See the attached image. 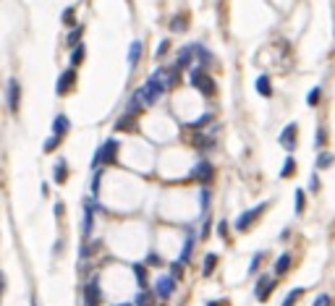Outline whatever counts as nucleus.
Returning a JSON list of instances; mask_svg holds the SVG:
<instances>
[{"label": "nucleus", "mask_w": 335, "mask_h": 306, "mask_svg": "<svg viewBox=\"0 0 335 306\" xmlns=\"http://www.w3.org/2000/svg\"><path fill=\"white\" fill-rule=\"evenodd\" d=\"M173 291H175V277H173V275L157 277V285H155L157 299H168V296H173Z\"/></svg>", "instance_id": "nucleus-7"}, {"label": "nucleus", "mask_w": 335, "mask_h": 306, "mask_svg": "<svg viewBox=\"0 0 335 306\" xmlns=\"http://www.w3.org/2000/svg\"><path fill=\"white\" fill-rule=\"evenodd\" d=\"M296 173V162H293V157H288V160L283 162V170H280V178H291V175Z\"/></svg>", "instance_id": "nucleus-25"}, {"label": "nucleus", "mask_w": 335, "mask_h": 306, "mask_svg": "<svg viewBox=\"0 0 335 306\" xmlns=\"http://www.w3.org/2000/svg\"><path fill=\"white\" fill-rule=\"evenodd\" d=\"M32 306H37V304H32Z\"/></svg>", "instance_id": "nucleus-48"}, {"label": "nucleus", "mask_w": 335, "mask_h": 306, "mask_svg": "<svg viewBox=\"0 0 335 306\" xmlns=\"http://www.w3.org/2000/svg\"><path fill=\"white\" fill-rule=\"evenodd\" d=\"M134 275H136V283H139V288H147V270H144V264H134Z\"/></svg>", "instance_id": "nucleus-21"}, {"label": "nucleus", "mask_w": 335, "mask_h": 306, "mask_svg": "<svg viewBox=\"0 0 335 306\" xmlns=\"http://www.w3.org/2000/svg\"><path fill=\"white\" fill-rule=\"evenodd\" d=\"M73 13H76L73 8H66V11H63V21L71 24V26H76V24H73Z\"/></svg>", "instance_id": "nucleus-36"}, {"label": "nucleus", "mask_w": 335, "mask_h": 306, "mask_svg": "<svg viewBox=\"0 0 335 306\" xmlns=\"http://www.w3.org/2000/svg\"><path fill=\"white\" fill-rule=\"evenodd\" d=\"M66 178H68V165L58 162V165H55V173H53V181L55 183H66Z\"/></svg>", "instance_id": "nucleus-18"}, {"label": "nucleus", "mask_w": 335, "mask_h": 306, "mask_svg": "<svg viewBox=\"0 0 335 306\" xmlns=\"http://www.w3.org/2000/svg\"><path fill=\"white\" fill-rule=\"evenodd\" d=\"M168 48H170V45H168V40H163V42H160V48H157V58H163Z\"/></svg>", "instance_id": "nucleus-40"}, {"label": "nucleus", "mask_w": 335, "mask_h": 306, "mask_svg": "<svg viewBox=\"0 0 335 306\" xmlns=\"http://www.w3.org/2000/svg\"><path fill=\"white\" fill-rule=\"evenodd\" d=\"M275 285H278V280L273 275H262V277H259V283H257V288H254V299L257 301H267V293L273 291Z\"/></svg>", "instance_id": "nucleus-6"}, {"label": "nucleus", "mask_w": 335, "mask_h": 306, "mask_svg": "<svg viewBox=\"0 0 335 306\" xmlns=\"http://www.w3.org/2000/svg\"><path fill=\"white\" fill-rule=\"evenodd\" d=\"M325 139H328V136H325V128H320V134H317V144H320V147L325 144Z\"/></svg>", "instance_id": "nucleus-44"}, {"label": "nucleus", "mask_w": 335, "mask_h": 306, "mask_svg": "<svg viewBox=\"0 0 335 306\" xmlns=\"http://www.w3.org/2000/svg\"><path fill=\"white\" fill-rule=\"evenodd\" d=\"M81 233H84V238H89V233H92V204L87 202V209H84V222H81Z\"/></svg>", "instance_id": "nucleus-16"}, {"label": "nucleus", "mask_w": 335, "mask_h": 306, "mask_svg": "<svg viewBox=\"0 0 335 306\" xmlns=\"http://www.w3.org/2000/svg\"><path fill=\"white\" fill-rule=\"evenodd\" d=\"M181 272H183V264H181V262H173V264H170V275L175 277V280H178Z\"/></svg>", "instance_id": "nucleus-34"}, {"label": "nucleus", "mask_w": 335, "mask_h": 306, "mask_svg": "<svg viewBox=\"0 0 335 306\" xmlns=\"http://www.w3.org/2000/svg\"><path fill=\"white\" fill-rule=\"evenodd\" d=\"M68 128H71V120L66 115H58V118L53 120V136L55 139H63V136L68 134Z\"/></svg>", "instance_id": "nucleus-14"}, {"label": "nucleus", "mask_w": 335, "mask_h": 306, "mask_svg": "<svg viewBox=\"0 0 335 306\" xmlns=\"http://www.w3.org/2000/svg\"><path fill=\"white\" fill-rule=\"evenodd\" d=\"M194 55H197V45H186V48L178 52V63H175V66H178V68H189L191 60H194Z\"/></svg>", "instance_id": "nucleus-13"}, {"label": "nucleus", "mask_w": 335, "mask_h": 306, "mask_svg": "<svg viewBox=\"0 0 335 306\" xmlns=\"http://www.w3.org/2000/svg\"><path fill=\"white\" fill-rule=\"evenodd\" d=\"M120 306H131V304H120Z\"/></svg>", "instance_id": "nucleus-47"}, {"label": "nucleus", "mask_w": 335, "mask_h": 306, "mask_svg": "<svg viewBox=\"0 0 335 306\" xmlns=\"http://www.w3.org/2000/svg\"><path fill=\"white\" fill-rule=\"evenodd\" d=\"M333 160H335V154H333V152H328V154H320L317 168H328V165H333Z\"/></svg>", "instance_id": "nucleus-30"}, {"label": "nucleus", "mask_w": 335, "mask_h": 306, "mask_svg": "<svg viewBox=\"0 0 335 306\" xmlns=\"http://www.w3.org/2000/svg\"><path fill=\"white\" fill-rule=\"evenodd\" d=\"M215 267H218V254H207L204 256V277H210Z\"/></svg>", "instance_id": "nucleus-23"}, {"label": "nucleus", "mask_w": 335, "mask_h": 306, "mask_svg": "<svg viewBox=\"0 0 335 306\" xmlns=\"http://www.w3.org/2000/svg\"><path fill=\"white\" fill-rule=\"evenodd\" d=\"M320 95H322L320 87H314V89L309 92V95H306V102H309V105H317V102H320Z\"/></svg>", "instance_id": "nucleus-31"}, {"label": "nucleus", "mask_w": 335, "mask_h": 306, "mask_svg": "<svg viewBox=\"0 0 335 306\" xmlns=\"http://www.w3.org/2000/svg\"><path fill=\"white\" fill-rule=\"evenodd\" d=\"M63 212H66V207H63V204H55V215H58V217H60V215H63Z\"/></svg>", "instance_id": "nucleus-45"}, {"label": "nucleus", "mask_w": 335, "mask_h": 306, "mask_svg": "<svg viewBox=\"0 0 335 306\" xmlns=\"http://www.w3.org/2000/svg\"><path fill=\"white\" fill-rule=\"evenodd\" d=\"M207 204H210V191L204 189L202 191V212H207Z\"/></svg>", "instance_id": "nucleus-39"}, {"label": "nucleus", "mask_w": 335, "mask_h": 306, "mask_svg": "<svg viewBox=\"0 0 335 306\" xmlns=\"http://www.w3.org/2000/svg\"><path fill=\"white\" fill-rule=\"evenodd\" d=\"M309 189H312V191H317V189H320V178H317V175H312V181H309Z\"/></svg>", "instance_id": "nucleus-43"}, {"label": "nucleus", "mask_w": 335, "mask_h": 306, "mask_svg": "<svg viewBox=\"0 0 335 306\" xmlns=\"http://www.w3.org/2000/svg\"><path fill=\"white\" fill-rule=\"evenodd\" d=\"M178 66H170V68H157L155 73H152V79L157 81V84L163 87V92H168L170 87H175L178 84Z\"/></svg>", "instance_id": "nucleus-4"}, {"label": "nucleus", "mask_w": 335, "mask_h": 306, "mask_svg": "<svg viewBox=\"0 0 335 306\" xmlns=\"http://www.w3.org/2000/svg\"><path fill=\"white\" fill-rule=\"evenodd\" d=\"M262 256H265V254H254V259H251V267H249V272H257V267H259V262H262Z\"/></svg>", "instance_id": "nucleus-38"}, {"label": "nucleus", "mask_w": 335, "mask_h": 306, "mask_svg": "<svg viewBox=\"0 0 335 306\" xmlns=\"http://www.w3.org/2000/svg\"><path fill=\"white\" fill-rule=\"evenodd\" d=\"M333 304H335V299H333V296L322 293V296H317V299H314V304H312V306H333Z\"/></svg>", "instance_id": "nucleus-29"}, {"label": "nucleus", "mask_w": 335, "mask_h": 306, "mask_svg": "<svg viewBox=\"0 0 335 306\" xmlns=\"http://www.w3.org/2000/svg\"><path fill=\"white\" fill-rule=\"evenodd\" d=\"M183 24H186V18H183V16H178V18H173V32H183V29H186V26H183Z\"/></svg>", "instance_id": "nucleus-35"}, {"label": "nucleus", "mask_w": 335, "mask_h": 306, "mask_svg": "<svg viewBox=\"0 0 335 306\" xmlns=\"http://www.w3.org/2000/svg\"><path fill=\"white\" fill-rule=\"evenodd\" d=\"M218 233H220L223 238H225V236H228V222H225V220H223V222H220V225H218Z\"/></svg>", "instance_id": "nucleus-42"}, {"label": "nucleus", "mask_w": 335, "mask_h": 306, "mask_svg": "<svg viewBox=\"0 0 335 306\" xmlns=\"http://www.w3.org/2000/svg\"><path fill=\"white\" fill-rule=\"evenodd\" d=\"M301 212H304V191L299 189L296 191V215H301Z\"/></svg>", "instance_id": "nucleus-32"}, {"label": "nucleus", "mask_w": 335, "mask_h": 306, "mask_svg": "<svg viewBox=\"0 0 335 306\" xmlns=\"http://www.w3.org/2000/svg\"><path fill=\"white\" fill-rule=\"evenodd\" d=\"M139 55H142V42H131V48H128V66H136Z\"/></svg>", "instance_id": "nucleus-19"}, {"label": "nucleus", "mask_w": 335, "mask_h": 306, "mask_svg": "<svg viewBox=\"0 0 335 306\" xmlns=\"http://www.w3.org/2000/svg\"><path fill=\"white\" fill-rule=\"evenodd\" d=\"M296 131H299V126H296V123H288V126L283 128V134H280V144L285 147L288 152L296 150V136H299Z\"/></svg>", "instance_id": "nucleus-10"}, {"label": "nucleus", "mask_w": 335, "mask_h": 306, "mask_svg": "<svg viewBox=\"0 0 335 306\" xmlns=\"http://www.w3.org/2000/svg\"><path fill=\"white\" fill-rule=\"evenodd\" d=\"M189 84L191 87H197L202 95H215V81H212L207 73L202 71V66H197V68H191V73H189Z\"/></svg>", "instance_id": "nucleus-3"}, {"label": "nucleus", "mask_w": 335, "mask_h": 306, "mask_svg": "<svg viewBox=\"0 0 335 306\" xmlns=\"http://www.w3.org/2000/svg\"><path fill=\"white\" fill-rule=\"evenodd\" d=\"M73 84H76V71H73V68H66V71L60 73L55 92H58V95H68V92L73 89Z\"/></svg>", "instance_id": "nucleus-8"}, {"label": "nucleus", "mask_w": 335, "mask_h": 306, "mask_svg": "<svg viewBox=\"0 0 335 306\" xmlns=\"http://www.w3.org/2000/svg\"><path fill=\"white\" fill-rule=\"evenodd\" d=\"M134 115L136 113H131V110H128V115H123L118 120V126H115V131H123V128H134L136 126V120H134Z\"/></svg>", "instance_id": "nucleus-20"}, {"label": "nucleus", "mask_w": 335, "mask_h": 306, "mask_svg": "<svg viewBox=\"0 0 335 306\" xmlns=\"http://www.w3.org/2000/svg\"><path fill=\"white\" fill-rule=\"evenodd\" d=\"M207 306H228V304H225V301H210Z\"/></svg>", "instance_id": "nucleus-46"}, {"label": "nucleus", "mask_w": 335, "mask_h": 306, "mask_svg": "<svg viewBox=\"0 0 335 306\" xmlns=\"http://www.w3.org/2000/svg\"><path fill=\"white\" fill-rule=\"evenodd\" d=\"M152 304H155V299H152L150 291H139V296H136V306H152Z\"/></svg>", "instance_id": "nucleus-27"}, {"label": "nucleus", "mask_w": 335, "mask_h": 306, "mask_svg": "<svg viewBox=\"0 0 335 306\" xmlns=\"http://www.w3.org/2000/svg\"><path fill=\"white\" fill-rule=\"evenodd\" d=\"M58 142L60 139H55V136H50L48 142H45V152H50V150H55V147H58Z\"/></svg>", "instance_id": "nucleus-37"}, {"label": "nucleus", "mask_w": 335, "mask_h": 306, "mask_svg": "<svg viewBox=\"0 0 335 306\" xmlns=\"http://www.w3.org/2000/svg\"><path fill=\"white\" fill-rule=\"evenodd\" d=\"M147 262H150L152 267H160V264H163V259L157 256V254H150V259H147Z\"/></svg>", "instance_id": "nucleus-41"}, {"label": "nucleus", "mask_w": 335, "mask_h": 306, "mask_svg": "<svg viewBox=\"0 0 335 306\" xmlns=\"http://www.w3.org/2000/svg\"><path fill=\"white\" fill-rule=\"evenodd\" d=\"M84 55H87V50H84V45H79V48L71 52V66H79V63L84 60Z\"/></svg>", "instance_id": "nucleus-28"}, {"label": "nucleus", "mask_w": 335, "mask_h": 306, "mask_svg": "<svg viewBox=\"0 0 335 306\" xmlns=\"http://www.w3.org/2000/svg\"><path fill=\"white\" fill-rule=\"evenodd\" d=\"M257 92H259L262 97H270V95H273V89H270V79H267V76H259V79H257Z\"/></svg>", "instance_id": "nucleus-22"}, {"label": "nucleus", "mask_w": 335, "mask_h": 306, "mask_svg": "<svg viewBox=\"0 0 335 306\" xmlns=\"http://www.w3.org/2000/svg\"><path fill=\"white\" fill-rule=\"evenodd\" d=\"M191 254H194V233L189 230V236H186V244H183V249H181V259H178V262H181V264H189V262H191Z\"/></svg>", "instance_id": "nucleus-15"}, {"label": "nucleus", "mask_w": 335, "mask_h": 306, "mask_svg": "<svg viewBox=\"0 0 335 306\" xmlns=\"http://www.w3.org/2000/svg\"><path fill=\"white\" fill-rule=\"evenodd\" d=\"M84 299H87V306H97L100 304V280L97 277H92V280L87 283V288H84Z\"/></svg>", "instance_id": "nucleus-11"}, {"label": "nucleus", "mask_w": 335, "mask_h": 306, "mask_svg": "<svg viewBox=\"0 0 335 306\" xmlns=\"http://www.w3.org/2000/svg\"><path fill=\"white\" fill-rule=\"evenodd\" d=\"M267 209V202H262V204H257V207L254 209H246L244 212V215H241L238 220H236V228L238 230H249V225H251V222H254L259 215H262V212Z\"/></svg>", "instance_id": "nucleus-5"}, {"label": "nucleus", "mask_w": 335, "mask_h": 306, "mask_svg": "<svg viewBox=\"0 0 335 306\" xmlns=\"http://www.w3.org/2000/svg\"><path fill=\"white\" fill-rule=\"evenodd\" d=\"M212 173H215V168H212L207 160L197 162V165H194V170H191V175H194L199 183H210V181H212Z\"/></svg>", "instance_id": "nucleus-9"}, {"label": "nucleus", "mask_w": 335, "mask_h": 306, "mask_svg": "<svg viewBox=\"0 0 335 306\" xmlns=\"http://www.w3.org/2000/svg\"><path fill=\"white\" fill-rule=\"evenodd\" d=\"M100 178H102V170H95V178H92V194H95V197L100 191Z\"/></svg>", "instance_id": "nucleus-33"}, {"label": "nucleus", "mask_w": 335, "mask_h": 306, "mask_svg": "<svg viewBox=\"0 0 335 306\" xmlns=\"http://www.w3.org/2000/svg\"><path fill=\"white\" fill-rule=\"evenodd\" d=\"M115 157H118V142H115V139H108V142L97 150L95 162H92V165H95V170H97L100 165H113Z\"/></svg>", "instance_id": "nucleus-2"}, {"label": "nucleus", "mask_w": 335, "mask_h": 306, "mask_svg": "<svg viewBox=\"0 0 335 306\" xmlns=\"http://www.w3.org/2000/svg\"><path fill=\"white\" fill-rule=\"evenodd\" d=\"M160 95H163V87L157 84V81L150 76L144 81L142 87H139L136 92H134V100H131V113H142V110H147V107H152L157 100H160Z\"/></svg>", "instance_id": "nucleus-1"}, {"label": "nucleus", "mask_w": 335, "mask_h": 306, "mask_svg": "<svg viewBox=\"0 0 335 306\" xmlns=\"http://www.w3.org/2000/svg\"><path fill=\"white\" fill-rule=\"evenodd\" d=\"M301 296H304V288H293L291 293H288V296H285V301H283V306H296V301H299V299H301Z\"/></svg>", "instance_id": "nucleus-24"}, {"label": "nucleus", "mask_w": 335, "mask_h": 306, "mask_svg": "<svg viewBox=\"0 0 335 306\" xmlns=\"http://www.w3.org/2000/svg\"><path fill=\"white\" fill-rule=\"evenodd\" d=\"M291 262H293L291 254H280V259H278V264H275V275H285L288 267H291Z\"/></svg>", "instance_id": "nucleus-17"}, {"label": "nucleus", "mask_w": 335, "mask_h": 306, "mask_svg": "<svg viewBox=\"0 0 335 306\" xmlns=\"http://www.w3.org/2000/svg\"><path fill=\"white\" fill-rule=\"evenodd\" d=\"M18 97H21V87L16 79H11L8 81V110L11 113H18Z\"/></svg>", "instance_id": "nucleus-12"}, {"label": "nucleus", "mask_w": 335, "mask_h": 306, "mask_svg": "<svg viewBox=\"0 0 335 306\" xmlns=\"http://www.w3.org/2000/svg\"><path fill=\"white\" fill-rule=\"evenodd\" d=\"M81 32H84V26H76V29H73V32L68 34V40H66L68 48H73V50L79 48V37H81Z\"/></svg>", "instance_id": "nucleus-26"}]
</instances>
